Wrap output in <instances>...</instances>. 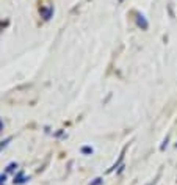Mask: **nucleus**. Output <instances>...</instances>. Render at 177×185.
Here are the masks:
<instances>
[{
    "instance_id": "obj_1",
    "label": "nucleus",
    "mask_w": 177,
    "mask_h": 185,
    "mask_svg": "<svg viewBox=\"0 0 177 185\" xmlns=\"http://www.w3.org/2000/svg\"><path fill=\"white\" fill-rule=\"evenodd\" d=\"M138 24L143 25V28H146V27H147V24L144 22V19H143V16H140V19H138Z\"/></svg>"
}]
</instances>
